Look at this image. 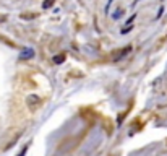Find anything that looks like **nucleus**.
<instances>
[{
  "instance_id": "obj_1",
  "label": "nucleus",
  "mask_w": 167,
  "mask_h": 156,
  "mask_svg": "<svg viewBox=\"0 0 167 156\" xmlns=\"http://www.w3.org/2000/svg\"><path fill=\"white\" fill-rule=\"evenodd\" d=\"M34 55V50L31 49V47H26V49H23L21 55H19V59H23V60H26V59H31Z\"/></svg>"
},
{
  "instance_id": "obj_2",
  "label": "nucleus",
  "mask_w": 167,
  "mask_h": 156,
  "mask_svg": "<svg viewBox=\"0 0 167 156\" xmlns=\"http://www.w3.org/2000/svg\"><path fill=\"white\" fill-rule=\"evenodd\" d=\"M130 50H132V46H127L125 49H122V54H120V55H117V57H115V60H118V59H120V57H123V55H125V54H128Z\"/></svg>"
},
{
  "instance_id": "obj_3",
  "label": "nucleus",
  "mask_w": 167,
  "mask_h": 156,
  "mask_svg": "<svg viewBox=\"0 0 167 156\" xmlns=\"http://www.w3.org/2000/svg\"><path fill=\"white\" fill-rule=\"evenodd\" d=\"M63 60H65V55H63V54L55 55V57H54V62H55V63H62Z\"/></svg>"
},
{
  "instance_id": "obj_4",
  "label": "nucleus",
  "mask_w": 167,
  "mask_h": 156,
  "mask_svg": "<svg viewBox=\"0 0 167 156\" xmlns=\"http://www.w3.org/2000/svg\"><path fill=\"white\" fill-rule=\"evenodd\" d=\"M54 2H55V0H46V2L42 3V7H44V8H50V7L54 5Z\"/></svg>"
},
{
  "instance_id": "obj_5",
  "label": "nucleus",
  "mask_w": 167,
  "mask_h": 156,
  "mask_svg": "<svg viewBox=\"0 0 167 156\" xmlns=\"http://www.w3.org/2000/svg\"><path fill=\"white\" fill-rule=\"evenodd\" d=\"M26 150H28V145H26L25 148H23V150H21V151H19V154H18V156H25V153H26Z\"/></svg>"
},
{
  "instance_id": "obj_6",
  "label": "nucleus",
  "mask_w": 167,
  "mask_h": 156,
  "mask_svg": "<svg viewBox=\"0 0 167 156\" xmlns=\"http://www.w3.org/2000/svg\"><path fill=\"white\" fill-rule=\"evenodd\" d=\"M120 15H122V10H117V11H115V15H114V18H118Z\"/></svg>"
},
{
  "instance_id": "obj_7",
  "label": "nucleus",
  "mask_w": 167,
  "mask_h": 156,
  "mask_svg": "<svg viewBox=\"0 0 167 156\" xmlns=\"http://www.w3.org/2000/svg\"><path fill=\"white\" fill-rule=\"evenodd\" d=\"M136 2H138V0H135V2H133V5H136Z\"/></svg>"
}]
</instances>
